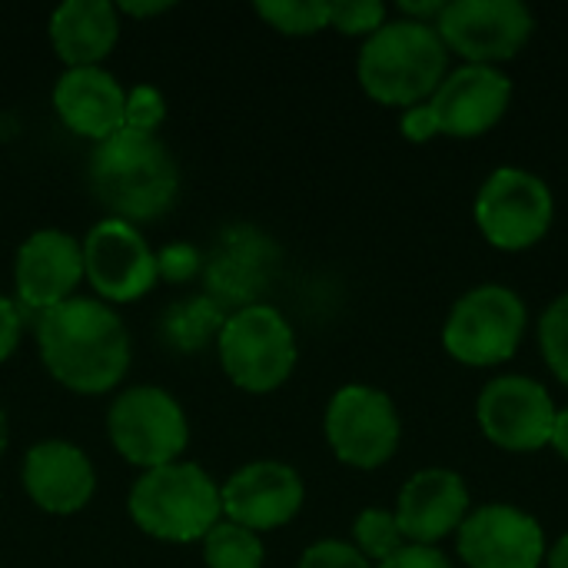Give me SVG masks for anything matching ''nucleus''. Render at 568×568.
<instances>
[{"label": "nucleus", "mask_w": 568, "mask_h": 568, "mask_svg": "<svg viewBox=\"0 0 568 568\" xmlns=\"http://www.w3.org/2000/svg\"><path fill=\"white\" fill-rule=\"evenodd\" d=\"M37 346L47 373L83 396L113 389L130 366V333L100 300L70 296L37 320Z\"/></svg>", "instance_id": "f257e3e1"}, {"label": "nucleus", "mask_w": 568, "mask_h": 568, "mask_svg": "<svg viewBox=\"0 0 568 568\" xmlns=\"http://www.w3.org/2000/svg\"><path fill=\"white\" fill-rule=\"evenodd\" d=\"M87 176L93 196L113 213V220L130 226L160 220L180 193V170L166 143L156 133L130 126L97 143Z\"/></svg>", "instance_id": "f03ea898"}, {"label": "nucleus", "mask_w": 568, "mask_h": 568, "mask_svg": "<svg viewBox=\"0 0 568 568\" xmlns=\"http://www.w3.org/2000/svg\"><path fill=\"white\" fill-rule=\"evenodd\" d=\"M449 57L436 27L396 17L363 40L356 77L376 103L409 110L436 93L449 73Z\"/></svg>", "instance_id": "7ed1b4c3"}, {"label": "nucleus", "mask_w": 568, "mask_h": 568, "mask_svg": "<svg viewBox=\"0 0 568 568\" xmlns=\"http://www.w3.org/2000/svg\"><path fill=\"white\" fill-rule=\"evenodd\" d=\"M133 523L163 542H196L223 516L216 483L196 463H170L136 479L130 493Z\"/></svg>", "instance_id": "20e7f679"}, {"label": "nucleus", "mask_w": 568, "mask_h": 568, "mask_svg": "<svg viewBox=\"0 0 568 568\" xmlns=\"http://www.w3.org/2000/svg\"><path fill=\"white\" fill-rule=\"evenodd\" d=\"M526 326L529 310L513 286L479 283L453 303L443 323V346L463 366L493 369L519 353Z\"/></svg>", "instance_id": "39448f33"}, {"label": "nucleus", "mask_w": 568, "mask_h": 568, "mask_svg": "<svg viewBox=\"0 0 568 568\" xmlns=\"http://www.w3.org/2000/svg\"><path fill=\"white\" fill-rule=\"evenodd\" d=\"M473 216L489 246L523 253L546 240L556 220V196L542 176L519 166H499L476 193Z\"/></svg>", "instance_id": "423d86ee"}, {"label": "nucleus", "mask_w": 568, "mask_h": 568, "mask_svg": "<svg viewBox=\"0 0 568 568\" xmlns=\"http://www.w3.org/2000/svg\"><path fill=\"white\" fill-rule=\"evenodd\" d=\"M223 373L246 393L283 386L296 366V336L286 316L266 303L236 310L220 329Z\"/></svg>", "instance_id": "0eeeda50"}, {"label": "nucleus", "mask_w": 568, "mask_h": 568, "mask_svg": "<svg viewBox=\"0 0 568 568\" xmlns=\"http://www.w3.org/2000/svg\"><path fill=\"white\" fill-rule=\"evenodd\" d=\"M106 433L113 449L146 473L176 463L190 443V426L180 403L156 386H133L116 396L106 413Z\"/></svg>", "instance_id": "6e6552de"}, {"label": "nucleus", "mask_w": 568, "mask_h": 568, "mask_svg": "<svg viewBox=\"0 0 568 568\" xmlns=\"http://www.w3.org/2000/svg\"><path fill=\"white\" fill-rule=\"evenodd\" d=\"M532 30L536 17L523 0H453L436 20L446 50L479 67L516 60Z\"/></svg>", "instance_id": "1a4fd4ad"}, {"label": "nucleus", "mask_w": 568, "mask_h": 568, "mask_svg": "<svg viewBox=\"0 0 568 568\" xmlns=\"http://www.w3.org/2000/svg\"><path fill=\"white\" fill-rule=\"evenodd\" d=\"M326 443L353 469L386 466L403 439V423L389 393L376 386H343L326 406Z\"/></svg>", "instance_id": "9d476101"}, {"label": "nucleus", "mask_w": 568, "mask_h": 568, "mask_svg": "<svg viewBox=\"0 0 568 568\" xmlns=\"http://www.w3.org/2000/svg\"><path fill=\"white\" fill-rule=\"evenodd\" d=\"M476 423L503 453H539L549 446L556 403L539 379L503 373L483 386L476 399Z\"/></svg>", "instance_id": "9b49d317"}, {"label": "nucleus", "mask_w": 568, "mask_h": 568, "mask_svg": "<svg viewBox=\"0 0 568 568\" xmlns=\"http://www.w3.org/2000/svg\"><path fill=\"white\" fill-rule=\"evenodd\" d=\"M456 552L466 568H542L546 529L513 503L476 506L456 532Z\"/></svg>", "instance_id": "f8f14e48"}, {"label": "nucleus", "mask_w": 568, "mask_h": 568, "mask_svg": "<svg viewBox=\"0 0 568 568\" xmlns=\"http://www.w3.org/2000/svg\"><path fill=\"white\" fill-rule=\"evenodd\" d=\"M83 246V276L110 303H133L160 280V263L136 226L123 220L97 223Z\"/></svg>", "instance_id": "ddd939ff"}, {"label": "nucleus", "mask_w": 568, "mask_h": 568, "mask_svg": "<svg viewBox=\"0 0 568 568\" xmlns=\"http://www.w3.org/2000/svg\"><path fill=\"white\" fill-rule=\"evenodd\" d=\"M513 103V80L503 67L463 63L446 73L436 93L426 100L439 136L476 140L489 133Z\"/></svg>", "instance_id": "4468645a"}, {"label": "nucleus", "mask_w": 568, "mask_h": 568, "mask_svg": "<svg viewBox=\"0 0 568 568\" xmlns=\"http://www.w3.org/2000/svg\"><path fill=\"white\" fill-rule=\"evenodd\" d=\"M473 513L469 486L456 469L429 466L406 479L396 499V523L409 546H439L456 536Z\"/></svg>", "instance_id": "2eb2a0df"}, {"label": "nucleus", "mask_w": 568, "mask_h": 568, "mask_svg": "<svg viewBox=\"0 0 568 568\" xmlns=\"http://www.w3.org/2000/svg\"><path fill=\"white\" fill-rule=\"evenodd\" d=\"M223 513L230 523L250 532H270L296 519L303 509L306 489L293 466L286 463H250L226 479L220 489Z\"/></svg>", "instance_id": "dca6fc26"}, {"label": "nucleus", "mask_w": 568, "mask_h": 568, "mask_svg": "<svg viewBox=\"0 0 568 568\" xmlns=\"http://www.w3.org/2000/svg\"><path fill=\"white\" fill-rule=\"evenodd\" d=\"M17 293L33 310H53L83 280V246L63 230H40L17 250Z\"/></svg>", "instance_id": "f3484780"}, {"label": "nucleus", "mask_w": 568, "mask_h": 568, "mask_svg": "<svg viewBox=\"0 0 568 568\" xmlns=\"http://www.w3.org/2000/svg\"><path fill=\"white\" fill-rule=\"evenodd\" d=\"M23 489L33 499V506H40L50 516L80 513L97 489L93 463L73 443H37L23 459Z\"/></svg>", "instance_id": "a211bd4d"}, {"label": "nucleus", "mask_w": 568, "mask_h": 568, "mask_svg": "<svg viewBox=\"0 0 568 568\" xmlns=\"http://www.w3.org/2000/svg\"><path fill=\"white\" fill-rule=\"evenodd\" d=\"M53 106L67 130L97 143L126 126V93L103 67L67 70L53 87Z\"/></svg>", "instance_id": "6ab92c4d"}, {"label": "nucleus", "mask_w": 568, "mask_h": 568, "mask_svg": "<svg viewBox=\"0 0 568 568\" xmlns=\"http://www.w3.org/2000/svg\"><path fill=\"white\" fill-rule=\"evenodd\" d=\"M120 20L106 0H67L50 13V40L60 60L77 67H97L116 43Z\"/></svg>", "instance_id": "aec40b11"}, {"label": "nucleus", "mask_w": 568, "mask_h": 568, "mask_svg": "<svg viewBox=\"0 0 568 568\" xmlns=\"http://www.w3.org/2000/svg\"><path fill=\"white\" fill-rule=\"evenodd\" d=\"M206 568H263V542L236 523H216L203 539Z\"/></svg>", "instance_id": "412c9836"}, {"label": "nucleus", "mask_w": 568, "mask_h": 568, "mask_svg": "<svg viewBox=\"0 0 568 568\" xmlns=\"http://www.w3.org/2000/svg\"><path fill=\"white\" fill-rule=\"evenodd\" d=\"M329 0H256V13L286 37H306L329 27Z\"/></svg>", "instance_id": "4be33fe9"}, {"label": "nucleus", "mask_w": 568, "mask_h": 568, "mask_svg": "<svg viewBox=\"0 0 568 568\" xmlns=\"http://www.w3.org/2000/svg\"><path fill=\"white\" fill-rule=\"evenodd\" d=\"M353 546L376 566L393 559L403 546H409L399 532V523L389 509H363L353 523Z\"/></svg>", "instance_id": "5701e85b"}, {"label": "nucleus", "mask_w": 568, "mask_h": 568, "mask_svg": "<svg viewBox=\"0 0 568 568\" xmlns=\"http://www.w3.org/2000/svg\"><path fill=\"white\" fill-rule=\"evenodd\" d=\"M539 353L549 373L568 386V293H559L539 316Z\"/></svg>", "instance_id": "b1692460"}, {"label": "nucleus", "mask_w": 568, "mask_h": 568, "mask_svg": "<svg viewBox=\"0 0 568 568\" xmlns=\"http://www.w3.org/2000/svg\"><path fill=\"white\" fill-rule=\"evenodd\" d=\"M389 20L386 3L379 0H339L329 7V27H336L346 37H373Z\"/></svg>", "instance_id": "393cba45"}, {"label": "nucleus", "mask_w": 568, "mask_h": 568, "mask_svg": "<svg viewBox=\"0 0 568 568\" xmlns=\"http://www.w3.org/2000/svg\"><path fill=\"white\" fill-rule=\"evenodd\" d=\"M296 568H373V562H369L353 542L323 539V542H313V546L300 556V566Z\"/></svg>", "instance_id": "a878e982"}, {"label": "nucleus", "mask_w": 568, "mask_h": 568, "mask_svg": "<svg viewBox=\"0 0 568 568\" xmlns=\"http://www.w3.org/2000/svg\"><path fill=\"white\" fill-rule=\"evenodd\" d=\"M163 120V97L153 87H136L126 93V126L140 133H153Z\"/></svg>", "instance_id": "bb28decb"}, {"label": "nucleus", "mask_w": 568, "mask_h": 568, "mask_svg": "<svg viewBox=\"0 0 568 568\" xmlns=\"http://www.w3.org/2000/svg\"><path fill=\"white\" fill-rule=\"evenodd\" d=\"M376 568H456L439 546H403L393 559Z\"/></svg>", "instance_id": "cd10ccee"}, {"label": "nucleus", "mask_w": 568, "mask_h": 568, "mask_svg": "<svg viewBox=\"0 0 568 568\" xmlns=\"http://www.w3.org/2000/svg\"><path fill=\"white\" fill-rule=\"evenodd\" d=\"M399 130H403V136H406L409 143H429L433 136H439L436 120H433V113H429L426 103H416V106L403 110Z\"/></svg>", "instance_id": "c85d7f7f"}, {"label": "nucleus", "mask_w": 568, "mask_h": 568, "mask_svg": "<svg viewBox=\"0 0 568 568\" xmlns=\"http://www.w3.org/2000/svg\"><path fill=\"white\" fill-rule=\"evenodd\" d=\"M23 336V313L17 310L13 300L0 296V363L20 346Z\"/></svg>", "instance_id": "c756f323"}, {"label": "nucleus", "mask_w": 568, "mask_h": 568, "mask_svg": "<svg viewBox=\"0 0 568 568\" xmlns=\"http://www.w3.org/2000/svg\"><path fill=\"white\" fill-rule=\"evenodd\" d=\"M443 10H446V0H403L399 3V13L406 17V20H416V23H429V27H436V20L443 17Z\"/></svg>", "instance_id": "7c9ffc66"}, {"label": "nucleus", "mask_w": 568, "mask_h": 568, "mask_svg": "<svg viewBox=\"0 0 568 568\" xmlns=\"http://www.w3.org/2000/svg\"><path fill=\"white\" fill-rule=\"evenodd\" d=\"M549 446L559 453V459H566L568 463V406L566 409H556V423H552Z\"/></svg>", "instance_id": "2f4dec72"}, {"label": "nucleus", "mask_w": 568, "mask_h": 568, "mask_svg": "<svg viewBox=\"0 0 568 568\" xmlns=\"http://www.w3.org/2000/svg\"><path fill=\"white\" fill-rule=\"evenodd\" d=\"M546 568H568V532H562V536L549 546V552H546Z\"/></svg>", "instance_id": "473e14b6"}, {"label": "nucleus", "mask_w": 568, "mask_h": 568, "mask_svg": "<svg viewBox=\"0 0 568 568\" xmlns=\"http://www.w3.org/2000/svg\"><path fill=\"white\" fill-rule=\"evenodd\" d=\"M120 10L133 13V17H146V13H163L170 10V3H120Z\"/></svg>", "instance_id": "72a5a7b5"}, {"label": "nucleus", "mask_w": 568, "mask_h": 568, "mask_svg": "<svg viewBox=\"0 0 568 568\" xmlns=\"http://www.w3.org/2000/svg\"><path fill=\"white\" fill-rule=\"evenodd\" d=\"M7 449V416H3V409H0V453Z\"/></svg>", "instance_id": "f704fd0d"}]
</instances>
